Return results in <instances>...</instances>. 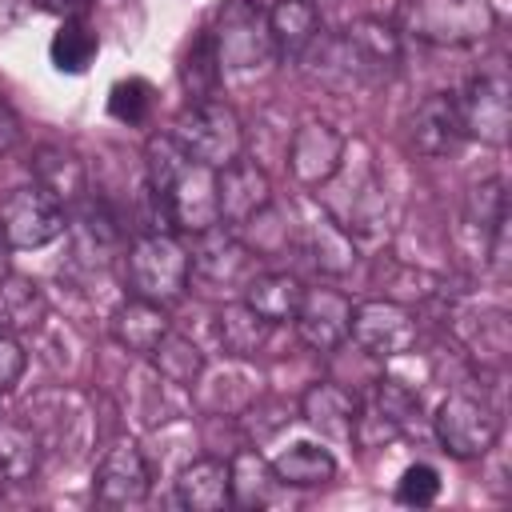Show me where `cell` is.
I'll return each mask as SVG.
<instances>
[{
    "label": "cell",
    "instance_id": "6da1fadb",
    "mask_svg": "<svg viewBox=\"0 0 512 512\" xmlns=\"http://www.w3.org/2000/svg\"><path fill=\"white\" fill-rule=\"evenodd\" d=\"M400 24L424 44L468 48L496 32V8L492 0H404Z\"/></svg>",
    "mask_w": 512,
    "mask_h": 512
},
{
    "label": "cell",
    "instance_id": "3957f363",
    "mask_svg": "<svg viewBox=\"0 0 512 512\" xmlns=\"http://www.w3.org/2000/svg\"><path fill=\"white\" fill-rule=\"evenodd\" d=\"M172 140L180 144L184 156L208 164V168H224L236 156H244V128L240 116L232 112V104L216 100H196L188 104L176 124H172Z\"/></svg>",
    "mask_w": 512,
    "mask_h": 512
},
{
    "label": "cell",
    "instance_id": "9c48e42d",
    "mask_svg": "<svg viewBox=\"0 0 512 512\" xmlns=\"http://www.w3.org/2000/svg\"><path fill=\"white\" fill-rule=\"evenodd\" d=\"M300 60H304L308 76L320 80V84L332 88V92H356V88H368V84H380V80H384V72L372 68V64L348 44L344 32H332V36L320 32V36L304 48Z\"/></svg>",
    "mask_w": 512,
    "mask_h": 512
},
{
    "label": "cell",
    "instance_id": "ffe728a7",
    "mask_svg": "<svg viewBox=\"0 0 512 512\" xmlns=\"http://www.w3.org/2000/svg\"><path fill=\"white\" fill-rule=\"evenodd\" d=\"M320 8L312 0H276L268 8V36L272 52L284 60H300L304 48L320 36Z\"/></svg>",
    "mask_w": 512,
    "mask_h": 512
},
{
    "label": "cell",
    "instance_id": "e575fe53",
    "mask_svg": "<svg viewBox=\"0 0 512 512\" xmlns=\"http://www.w3.org/2000/svg\"><path fill=\"white\" fill-rule=\"evenodd\" d=\"M440 496V472L432 464H408L404 476L396 480V500L408 508H424Z\"/></svg>",
    "mask_w": 512,
    "mask_h": 512
},
{
    "label": "cell",
    "instance_id": "52a82bcc",
    "mask_svg": "<svg viewBox=\"0 0 512 512\" xmlns=\"http://www.w3.org/2000/svg\"><path fill=\"white\" fill-rule=\"evenodd\" d=\"M456 104H460L464 136H472L480 144H492V148H504L508 144V132H512V96H508V76L500 68L472 76L468 88L456 96Z\"/></svg>",
    "mask_w": 512,
    "mask_h": 512
},
{
    "label": "cell",
    "instance_id": "74e56055",
    "mask_svg": "<svg viewBox=\"0 0 512 512\" xmlns=\"http://www.w3.org/2000/svg\"><path fill=\"white\" fill-rule=\"evenodd\" d=\"M16 140H20V120H16V112L0 100V156H4V152H12V148H16Z\"/></svg>",
    "mask_w": 512,
    "mask_h": 512
},
{
    "label": "cell",
    "instance_id": "83f0119b",
    "mask_svg": "<svg viewBox=\"0 0 512 512\" xmlns=\"http://www.w3.org/2000/svg\"><path fill=\"white\" fill-rule=\"evenodd\" d=\"M272 472H276V484H292V488H316V484H328L336 476V460L328 448L320 444H292L284 448L276 460H272Z\"/></svg>",
    "mask_w": 512,
    "mask_h": 512
},
{
    "label": "cell",
    "instance_id": "f1b7e54d",
    "mask_svg": "<svg viewBox=\"0 0 512 512\" xmlns=\"http://www.w3.org/2000/svg\"><path fill=\"white\" fill-rule=\"evenodd\" d=\"M148 360L156 364V372H160L168 384H180V388H192V384L204 376V352H200L188 336H180V332H168V336L152 348Z\"/></svg>",
    "mask_w": 512,
    "mask_h": 512
},
{
    "label": "cell",
    "instance_id": "7c38bea8",
    "mask_svg": "<svg viewBox=\"0 0 512 512\" xmlns=\"http://www.w3.org/2000/svg\"><path fill=\"white\" fill-rule=\"evenodd\" d=\"M344 136L328 120H304L288 140V168L300 184L320 188L344 164Z\"/></svg>",
    "mask_w": 512,
    "mask_h": 512
},
{
    "label": "cell",
    "instance_id": "30bf717a",
    "mask_svg": "<svg viewBox=\"0 0 512 512\" xmlns=\"http://www.w3.org/2000/svg\"><path fill=\"white\" fill-rule=\"evenodd\" d=\"M152 492V472L132 440H116L96 464V500L104 508H132L144 504Z\"/></svg>",
    "mask_w": 512,
    "mask_h": 512
},
{
    "label": "cell",
    "instance_id": "1f68e13d",
    "mask_svg": "<svg viewBox=\"0 0 512 512\" xmlns=\"http://www.w3.org/2000/svg\"><path fill=\"white\" fill-rule=\"evenodd\" d=\"M368 408H372L384 424H392L396 432H404V428L420 416V396H416L408 384H400V380H392V376H380L376 388H372Z\"/></svg>",
    "mask_w": 512,
    "mask_h": 512
},
{
    "label": "cell",
    "instance_id": "5bb4252c",
    "mask_svg": "<svg viewBox=\"0 0 512 512\" xmlns=\"http://www.w3.org/2000/svg\"><path fill=\"white\" fill-rule=\"evenodd\" d=\"M296 336L316 352H336L348 340L352 324V300L336 288H304V300L296 308Z\"/></svg>",
    "mask_w": 512,
    "mask_h": 512
},
{
    "label": "cell",
    "instance_id": "ac0fdd59",
    "mask_svg": "<svg viewBox=\"0 0 512 512\" xmlns=\"http://www.w3.org/2000/svg\"><path fill=\"white\" fill-rule=\"evenodd\" d=\"M176 504L188 512H220L232 504L228 492V460L196 456L176 472Z\"/></svg>",
    "mask_w": 512,
    "mask_h": 512
},
{
    "label": "cell",
    "instance_id": "e0dca14e",
    "mask_svg": "<svg viewBox=\"0 0 512 512\" xmlns=\"http://www.w3.org/2000/svg\"><path fill=\"white\" fill-rule=\"evenodd\" d=\"M300 416L308 428H316L328 440H352L356 416H360V396L336 380H316L300 396Z\"/></svg>",
    "mask_w": 512,
    "mask_h": 512
},
{
    "label": "cell",
    "instance_id": "4316f807",
    "mask_svg": "<svg viewBox=\"0 0 512 512\" xmlns=\"http://www.w3.org/2000/svg\"><path fill=\"white\" fill-rule=\"evenodd\" d=\"M180 80H184L188 104H196V100H216V96H220L224 64H220V52H216V36H212V28H204V32L188 44L184 64H180Z\"/></svg>",
    "mask_w": 512,
    "mask_h": 512
},
{
    "label": "cell",
    "instance_id": "484cf974",
    "mask_svg": "<svg viewBox=\"0 0 512 512\" xmlns=\"http://www.w3.org/2000/svg\"><path fill=\"white\" fill-rule=\"evenodd\" d=\"M40 472V436L12 416H0V480L32 484Z\"/></svg>",
    "mask_w": 512,
    "mask_h": 512
},
{
    "label": "cell",
    "instance_id": "8d00e7d4",
    "mask_svg": "<svg viewBox=\"0 0 512 512\" xmlns=\"http://www.w3.org/2000/svg\"><path fill=\"white\" fill-rule=\"evenodd\" d=\"M28 4H36V8L60 16V20H80L92 8V0H28Z\"/></svg>",
    "mask_w": 512,
    "mask_h": 512
},
{
    "label": "cell",
    "instance_id": "836d02e7",
    "mask_svg": "<svg viewBox=\"0 0 512 512\" xmlns=\"http://www.w3.org/2000/svg\"><path fill=\"white\" fill-rule=\"evenodd\" d=\"M152 112V84L140 80V76H128V80H116L112 92H108V116L120 120V124H144Z\"/></svg>",
    "mask_w": 512,
    "mask_h": 512
},
{
    "label": "cell",
    "instance_id": "d6a6232c",
    "mask_svg": "<svg viewBox=\"0 0 512 512\" xmlns=\"http://www.w3.org/2000/svg\"><path fill=\"white\" fill-rule=\"evenodd\" d=\"M508 216V196H504V180L492 176L484 184H476L468 192V204H464V220L472 228H480V240H488V232Z\"/></svg>",
    "mask_w": 512,
    "mask_h": 512
},
{
    "label": "cell",
    "instance_id": "f546056e",
    "mask_svg": "<svg viewBox=\"0 0 512 512\" xmlns=\"http://www.w3.org/2000/svg\"><path fill=\"white\" fill-rule=\"evenodd\" d=\"M344 36H348V44H352L372 68H380V72H388V68L400 60V36H396V28L384 24V20H376V16L352 20V24L344 28Z\"/></svg>",
    "mask_w": 512,
    "mask_h": 512
},
{
    "label": "cell",
    "instance_id": "4dcf8cb0",
    "mask_svg": "<svg viewBox=\"0 0 512 512\" xmlns=\"http://www.w3.org/2000/svg\"><path fill=\"white\" fill-rule=\"evenodd\" d=\"M96 48H100L96 32H92L88 24H80V20H64L60 32L52 36V44H48L52 64H56L60 72H72V76L84 72V68L96 60Z\"/></svg>",
    "mask_w": 512,
    "mask_h": 512
},
{
    "label": "cell",
    "instance_id": "d590c367",
    "mask_svg": "<svg viewBox=\"0 0 512 512\" xmlns=\"http://www.w3.org/2000/svg\"><path fill=\"white\" fill-rule=\"evenodd\" d=\"M24 368H28V356H24L20 340H16L12 332H0V396L20 384Z\"/></svg>",
    "mask_w": 512,
    "mask_h": 512
},
{
    "label": "cell",
    "instance_id": "ba28073f",
    "mask_svg": "<svg viewBox=\"0 0 512 512\" xmlns=\"http://www.w3.org/2000/svg\"><path fill=\"white\" fill-rule=\"evenodd\" d=\"M348 336L376 360L404 356L416 344V316L396 300H364L352 304Z\"/></svg>",
    "mask_w": 512,
    "mask_h": 512
},
{
    "label": "cell",
    "instance_id": "9a60e30c",
    "mask_svg": "<svg viewBox=\"0 0 512 512\" xmlns=\"http://www.w3.org/2000/svg\"><path fill=\"white\" fill-rule=\"evenodd\" d=\"M188 264L208 284H240V280L248 284L256 276L252 272L256 268V252L224 224H216V228L196 236V252L188 256Z\"/></svg>",
    "mask_w": 512,
    "mask_h": 512
},
{
    "label": "cell",
    "instance_id": "cb8c5ba5",
    "mask_svg": "<svg viewBox=\"0 0 512 512\" xmlns=\"http://www.w3.org/2000/svg\"><path fill=\"white\" fill-rule=\"evenodd\" d=\"M268 332H272V324H268L256 308H248L244 300L224 304V308L216 312V340H220V348H224L228 356H240V360L256 356V352L268 344Z\"/></svg>",
    "mask_w": 512,
    "mask_h": 512
},
{
    "label": "cell",
    "instance_id": "277c9868",
    "mask_svg": "<svg viewBox=\"0 0 512 512\" xmlns=\"http://www.w3.org/2000/svg\"><path fill=\"white\" fill-rule=\"evenodd\" d=\"M432 432L452 460H480L492 452V444L500 436V416L488 400L452 392L448 400H440V408L432 416Z\"/></svg>",
    "mask_w": 512,
    "mask_h": 512
},
{
    "label": "cell",
    "instance_id": "4fadbf2b",
    "mask_svg": "<svg viewBox=\"0 0 512 512\" xmlns=\"http://www.w3.org/2000/svg\"><path fill=\"white\" fill-rule=\"evenodd\" d=\"M272 204V184L264 176V168L256 160L236 156L232 164L216 168V208H220V224L240 228L244 220H252L260 208Z\"/></svg>",
    "mask_w": 512,
    "mask_h": 512
},
{
    "label": "cell",
    "instance_id": "603a6c76",
    "mask_svg": "<svg viewBox=\"0 0 512 512\" xmlns=\"http://www.w3.org/2000/svg\"><path fill=\"white\" fill-rule=\"evenodd\" d=\"M300 300H304V284L292 272H256L244 284V304L256 308L272 328L276 324H292Z\"/></svg>",
    "mask_w": 512,
    "mask_h": 512
},
{
    "label": "cell",
    "instance_id": "7a4b0ae2",
    "mask_svg": "<svg viewBox=\"0 0 512 512\" xmlns=\"http://www.w3.org/2000/svg\"><path fill=\"white\" fill-rule=\"evenodd\" d=\"M124 276L132 296L152 300V304H176L188 288L192 264H188V248L176 240V232H140L128 244L124 256Z\"/></svg>",
    "mask_w": 512,
    "mask_h": 512
},
{
    "label": "cell",
    "instance_id": "8fae6325",
    "mask_svg": "<svg viewBox=\"0 0 512 512\" xmlns=\"http://www.w3.org/2000/svg\"><path fill=\"white\" fill-rule=\"evenodd\" d=\"M324 192V208L320 212H328L344 232H360V236H372V232H380V224H384V192L376 188V180L372 176H328L324 184H320Z\"/></svg>",
    "mask_w": 512,
    "mask_h": 512
},
{
    "label": "cell",
    "instance_id": "7402d4cb",
    "mask_svg": "<svg viewBox=\"0 0 512 512\" xmlns=\"http://www.w3.org/2000/svg\"><path fill=\"white\" fill-rule=\"evenodd\" d=\"M304 252L316 264V272H324V276H348L356 268V240L328 212H320L316 220H308V228H304Z\"/></svg>",
    "mask_w": 512,
    "mask_h": 512
},
{
    "label": "cell",
    "instance_id": "d6986e66",
    "mask_svg": "<svg viewBox=\"0 0 512 512\" xmlns=\"http://www.w3.org/2000/svg\"><path fill=\"white\" fill-rule=\"evenodd\" d=\"M108 328H112V340H116L124 352H132V356H152V348L172 332L164 304H152V300H140V296L124 300V304L112 312Z\"/></svg>",
    "mask_w": 512,
    "mask_h": 512
},
{
    "label": "cell",
    "instance_id": "2e32d148",
    "mask_svg": "<svg viewBox=\"0 0 512 512\" xmlns=\"http://www.w3.org/2000/svg\"><path fill=\"white\" fill-rule=\"evenodd\" d=\"M408 140L428 160L452 156L460 148V140H464L456 92H432L428 100H420V108L412 112V124H408Z\"/></svg>",
    "mask_w": 512,
    "mask_h": 512
},
{
    "label": "cell",
    "instance_id": "f35d334b",
    "mask_svg": "<svg viewBox=\"0 0 512 512\" xmlns=\"http://www.w3.org/2000/svg\"><path fill=\"white\" fill-rule=\"evenodd\" d=\"M8 276H12V260H8V240H4V232H0V288H4Z\"/></svg>",
    "mask_w": 512,
    "mask_h": 512
},
{
    "label": "cell",
    "instance_id": "8992f818",
    "mask_svg": "<svg viewBox=\"0 0 512 512\" xmlns=\"http://www.w3.org/2000/svg\"><path fill=\"white\" fill-rule=\"evenodd\" d=\"M212 36H216L220 64L232 68V72H252L268 56H276L272 36H268V12L256 0H228L220 8V20H216Z\"/></svg>",
    "mask_w": 512,
    "mask_h": 512
},
{
    "label": "cell",
    "instance_id": "5b68a950",
    "mask_svg": "<svg viewBox=\"0 0 512 512\" xmlns=\"http://www.w3.org/2000/svg\"><path fill=\"white\" fill-rule=\"evenodd\" d=\"M64 228H68L64 204L40 184L12 188L0 200V232L8 248H44L56 236H64Z\"/></svg>",
    "mask_w": 512,
    "mask_h": 512
},
{
    "label": "cell",
    "instance_id": "44dd1931",
    "mask_svg": "<svg viewBox=\"0 0 512 512\" xmlns=\"http://www.w3.org/2000/svg\"><path fill=\"white\" fill-rule=\"evenodd\" d=\"M32 180L40 188H48L64 208L80 204L88 196V172H84V160L68 148H56V144H44L36 148L32 156Z\"/></svg>",
    "mask_w": 512,
    "mask_h": 512
},
{
    "label": "cell",
    "instance_id": "d4e9b609",
    "mask_svg": "<svg viewBox=\"0 0 512 512\" xmlns=\"http://www.w3.org/2000/svg\"><path fill=\"white\" fill-rule=\"evenodd\" d=\"M228 492H232V504H240V508H260L272 500L276 472L260 456V448H236L228 456Z\"/></svg>",
    "mask_w": 512,
    "mask_h": 512
}]
</instances>
